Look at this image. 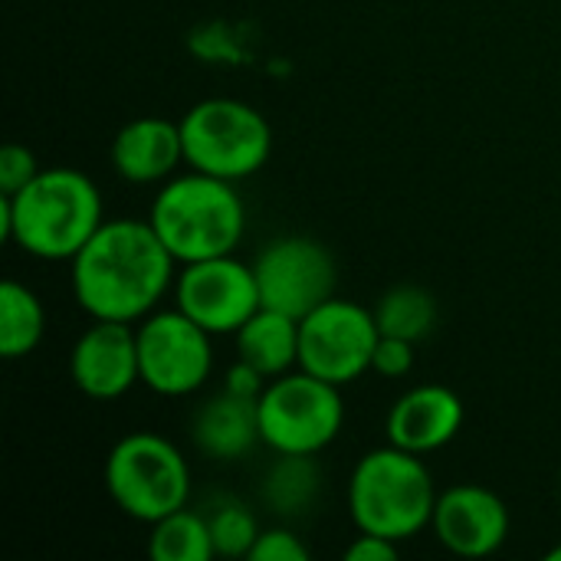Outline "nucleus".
I'll return each instance as SVG.
<instances>
[{
  "mask_svg": "<svg viewBox=\"0 0 561 561\" xmlns=\"http://www.w3.org/2000/svg\"><path fill=\"white\" fill-rule=\"evenodd\" d=\"M102 224V194L79 168H43L16 194H0V237L36 260H72Z\"/></svg>",
  "mask_w": 561,
  "mask_h": 561,
  "instance_id": "f03ea898",
  "label": "nucleus"
},
{
  "mask_svg": "<svg viewBox=\"0 0 561 561\" xmlns=\"http://www.w3.org/2000/svg\"><path fill=\"white\" fill-rule=\"evenodd\" d=\"M375 322L381 335L424 342L437 325V299L424 286H411V283L391 286L375 306Z\"/></svg>",
  "mask_w": 561,
  "mask_h": 561,
  "instance_id": "412c9836",
  "label": "nucleus"
},
{
  "mask_svg": "<svg viewBox=\"0 0 561 561\" xmlns=\"http://www.w3.org/2000/svg\"><path fill=\"white\" fill-rule=\"evenodd\" d=\"M510 506L483 483H454L437 493L431 529L437 542L460 559H486L510 539Z\"/></svg>",
  "mask_w": 561,
  "mask_h": 561,
  "instance_id": "f8f14e48",
  "label": "nucleus"
},
{
  "mask_svg": "<svg viewBox=\"0 0 561 561\" xmlns=\"http://www.w3.org/2000/svg\"><path fill=\"white\" fill-rule=\"evenodd\" d=\"M184 164L181 122L141 115L112 138V168L128 184H164Z\"/></svg>",
  "mask_w": 561,
  "mask_h": 561,
  "instance_id": "2eb2a0df",
  "label": "nucleus"
},
{
  "mask_svg": "<svg viewBox=\"0 0 561 561\" xmlns=\"http://www.w3.org/2000/svg\"><path fill=\"white\" fill-rule=\"evenodd\" d=\"M549 561H561V546H556V549H549V556H546Z\"/></svg>",
  "mask_w": 561,
  "mask_h": 561,
  "instance_id": "cd10ccee",
  "label": "nucleus"
},
{
  "mask_svg": "<svg viewBox=\"0 0 561 561\" xmlns=\"http://www.w3.org/2000/svg\"><path fill=\"white\" fill-rule=\"evenodd\" d=\"M72 296L89 319L141 322L174 289L178 260L151 220H105L69 260Z\"/></svg>",
  "mask_w": 561,
  "mask_h": 561,
  "instance_id": "f257e3e1",
  "label": "nucleus"
},
{
  "mask_svg": "<svg viewBox=\"0 0 561 561\" xmlns=\"http://www.w3.org/2000/svg\"><path fill=\"white\" fill-rule=\"evenodd\" d=\"M43 332H46V309L39 296L23 283L7 279L0 286V355L10 362L26 358L43 342Z\"/></svg>",
  "mask_w": 561,
  "mask_h": 561,
  "instance_id": "6ab92c4d",
  "label": "nucleus"
},
{
  "mask_svg": "<svg viewBox=\"0 0 561 561\" xmlns=\"http://www.w3.org/2000/svg\"><path fill=\"white\" fill-rule=\"evenodd\" d=\"M437 486L417 454L394 444L368 450L348 477V513L358 533H375L394 542L431 529Z\"/></svg>",
  "mask_w": 561,
  "mask_h": 561,
  "instance_id": "20e7f679",
  "label": "nucleus"
},
{
  "mask_svg": "<svg viewBox=\"0 0 561 561\" xmlns=\"http://www.w3.org/2000/svg\"><path fill=\"white\" fill-rule=\"evenodd\" d=\"M309 559V546L286 526H273V529H263L250 561H306Z\"/></svg>",
  "mask_w": 561,
  "mask_h": 561,
  "instance_id": "393cba45",
  "label": "nucleus"
},
{
  "mask_svg": "<svg viewBox=\"0 0 561 561\" xmlns=\"http://www.w3.org/2000/svg\"><path fill=\"white\" fill-rule=\"evenodd\" d=\"M191 440L194 447L217 460V463H233L243 460L260 437V401L237 398L230 391H217L210 401H204L191 421Z\"/></svg>",
  "mask_w": 561,
  "mask_h": 561,
  "instance_id": "dca6fc26",
  "label": "nucleus"
},
{
  "mask_svg": "<svg viewBox=\"0 0 561 561\" xmlns=\"http://www.w3.org/2000/svg\"><path fill=\"white\" fill-rule=\"evenodd\" d=\"M184 164L224 181L263 171L273 154V128L260 108L240 99H201L181 115Z\"/></svg>",
  "mask_w": 561,
  "mask_h": 561,
  "instance_id": "423d86ee",
  "label": "nucleus"
},
{
  "mask_svg": "<svg viewBox=\"0 0 561 561\" xmlns=\"http://www.w3.org/2000/svg\"><path fill=\"white\" fill-rule=\"evenodd\" d=\"M463 421L467 408L457 391L447 385H417L391 404L385 434L388 444L424 457L454 444L463 431Z\"/></svg>",
  "mask_w": 561,
  "mask_h": 561,
  "instance_id": "4468645a",
  "label": "nucleus"
},
{
  "mask_svg": "<svg viewBox=\"0 0 561 561\" xmlns=\"http://www.w3.org/2000/svg\"><path fill=\"white\" fill-rule=\"evenodd\" d=\"M39 161L26 145H3L0 148V194H16L20 187H26L36 174H39Z\"/></svg>",
  "mask_w": 561,
  "mask_h": 561,
  "instance_id": "b1692460",
  "label": "nucleus"
},
{
  "mask_svg": "<svg viewBox=\"0 0 561 561\" xmlns=\"http://www.w3.org/2000/svg\"><path fill=\"white\" fill-rule=\"evenodd\" d=\"M345 424L342 388L302 368L273 378L260 394V437L273 454H322Z\"/></svg>",
  "mask_w": 561,
  "mask_h": 561,
  "instance_id": "0eeeda50",
  "label": "nucleus"
},
{
  "mask_svg": "<svg viewBox=\"0 0 561 561\" xmlns=\"http://www.w3.org/2000/svg\"><path fill=\"white\" fill-rule=\"evenodd\" d=\"M417 365V342L408 339H394V335H381L375 345V358H371V371L381 378H404L411 375Z\"/></svg>",
  "mask_w": 561,
  "mask_h": 561,
  "instance_id": "5701e85b",
  "label": "nucleus"
},
{
  "mask_svg": "<svg viewBox=\"0 0 561 561\" xmlns=\"http://www.w3.org/2000/svg\"><path fill=\"white\" fill-rule=\"evenodd\" d=\"M141 385L161 398H187L201 391L214 371V335L191 316L154 309L135 322Z\"/></svg>",
  "mask_w": 561,
  "mask_h": 561,
  "instance_id": "1a4fd4ad",
  "label": "nucleus"
},
{
  "mask_svg": "<svg viewBox=\"0 0 561 561\" xmlns=\"http://www.w3.org/2000/svg\"><path fill=\"white\" fill-rule=\"evenodd\" d=\"M378 339L375 309L332 296L299 319V368L345 388L371 371Z\"/></svg>",
  "mask_w": 561,
  "mask_h": 561,
  "instance_id": "6e6552de",
  "label": "nucleus"
},
{
  "mask_svg": "<svg viewBox=\"0 0 561 561\" xmlns=\"http://www.w3.org/2000/svg\"><path fill=\"white\" fill-rule=\"evenodd\" d=\"M253 270L263 306L293 319H302L329 302L339 286V270L329 247L302 233L270 240L256 253Z\"/></svg>",
  "mask_w": 561,
  "mask_h": 561,
  "instance_id": "9d476101",
  "label": "nucleus"
},
{
  "mask_svg": "<svg viewBox=\"0 0 561 561\" xmlns=\"http://www.w3.org/2000/svg\"><path fill=\"white\" fill-rule=\"evenodd\" d=\"M105 493L135 523H158L191 500V467L161 434L131 431L105 457Z\"/></svg>",
  "mask_w": 561,
  "mask_h": 561,
  "instance_id": "39448f33",
  "label": "nucleus"
},
{
  "mask_svg": "<svg viewBox=\"0 0 561 561\" xmlns=\"http://www.w3.org/2000/svg\"><path fill=\"white\" fill-rule=\"evenodd\" d=\"M214 539H210V523L207 516L194 510H178L158 523H151L148 533V559L154 561H210Z\"/></svg>",
  "mask_w": 561,
  "mask_h": 561,
  "instance_id": "aec40b11",
  "label": "nucleus"
},
{
  "mask_svg": "<svg viewBox=\"0 0 561 561\" xmlns=\"http://www.w3.org/2000/svg\"><path fill=\"white\" fill-rule=\"evenodd\" d=\"M174 306L210 335H237L263 306L256 270L237 253L184 263L174 279Z\"/></svg>",
  "mask_w": 561,
  "mask_h": 561,
  "instance_id": "9b49d317",
  "label": "nucleus"
},
{
  "mask_svg": "<svg viewBox=\"0 0 561 561\" xmlns=\"http://www.w3.org/2000/svg\"><path fill=\"white\" fill-rule=\"evenodd\" d=\"M322 490V470L312 454H276L270 463L263 483H260V500L273 516L296 519L312 510Z\"/></svg>",
  "mask_w": 561,
  "mask_h": 561,
  "instance_id": "a211bd4d",
  "label": "nucleus"
},
{
  "mask_svg": "<svg viewBox=\"0 0 561 561\" xmlns=\"http://www.w3.org/2000/svg\"><path fill=\"white\" fill-rule=\"evenodd\" d=\"M69 378L92 401H115L141 385L135 325L92 319L69 352Z\"/></svg>",
  "mask_w": 561,
  "mask_h": 561,
  "instance_id": "ddd939ff",
  "label": "nucleus"
},
{
  "mask_svg": "<svg viewBox=\"0 0 561 561\" xmlns=\"http://www.w3.org/2000/svg\"><path fill=\"white\" fill-rule=\"evenodd\" d=\"M148 220L171 256L184 266L237 253L247 233V204L233 181L187 168L161 184Z\"/></svg>",
  "mask_w": 561,
  "mask_h": 561,
  "instance_id": "7ed1b4c3",
  "label": "nucleus"
},
{
  "mask_svg": "<svg viewBox=\"0 0 561 561\" xmlns=\"http://www.w3.org/2000/svg\"><path fill=\"white\" fill-rule=\"evenodd\" d=\"M270 385V378L266 375H260L253 365H247L243 358H237L230 368H227V375H224V391H230V394H237V398H250V401H260V394H263V388Z\"/></svg>",
  "mask_w": 561,
  "mask_h": 561,
  "instance_id": "a878e982",
  "label": "nucleus"
},
{
  "mask_svg": "<svg viewBox=\"0 0 561 561\" xmlns=\"http://www.w3.org/2000/svg\"><path fill=\"white\" fill-rule=\"evenodd\" d=\"M210 539H214V552L224 559H250L256 539H260V519L247 503H220L210 516Z\"/></svg>",
  "mask_w": 561,
  "mask_h": 561,
  "instance_id": "4be33fe9",
  "label": "nucleus"
},
{
  "mask_svg": "<svg viewBox=\"0 0 561 561\" xmlns=\"http://www.w3.org/2000/svg\"><path fill=\"white\" fill-rule=\"evenodd\" d=\"M348 561H394L398 559V542L375 536V533H358L355 542L345 549Z\"/></svg>",
  "mask_w": 561,
  "mask_h": 561,
  "instance_id": "bb28decb",
  "label": "nucleus"
},
{
  "mask_svg": "<svg viewBox=\"0 0 561 561\" xmlns=\"http://www.w3.org/2000/svg\"><path fill=\"white\" fill-rule=\"evenodd\" d=\"M237 339V358L253 365L270 381L299 368V319L260 306Z\"/></svg>",
  "mask_w": 561,
  "mask_h": 561,
  "instance_id": "f3484780",
  "label": "nucleus"
}]
</instances>
